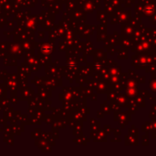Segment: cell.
I'll list each match as a JSON object with an SVG mask.
<instances>
[{
	"label": "cell",
	"instance_id": "cell-1",
	"mask_svg": "<svg viewBox=\"0 0 156 156\" xmlns=\"http://www.w3.org/2000/svg\"><path fill=\"white\" fill-rule=\"evenodd\" d=\"M42 50L45 53H48L50 51V47L48 46H44L42 49Z\"/></svg>",
	"mask_w": 156,
	"mask_h": 156
}]
</instances>
